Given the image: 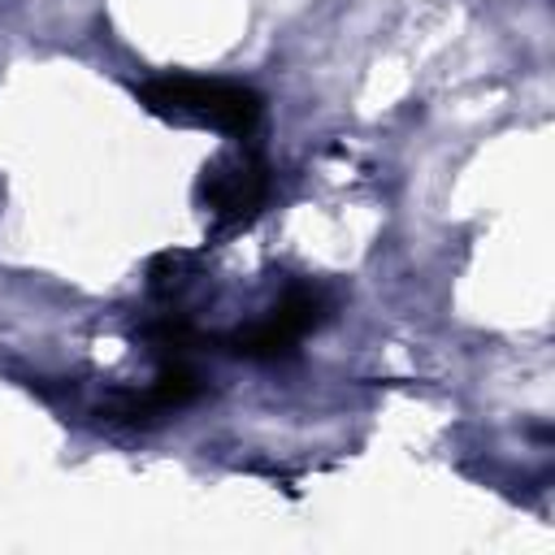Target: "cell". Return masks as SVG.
I'll use <instances>...</instances> for the list:
<instances>
[{"label":"cell","mask_w":555,"mask_h":555,"mask_svg":"<svg viewBox=\"0 0 555 555\" xmlns=\"http://www.w3.org/2000/svg\"><path fill=\"white\" fill-rule=\"evenodd\" d=\"M139 100L156 117L212 126V130H225L234 139H251V130L264 117L260 91H251L243 82H225V78H195V74H160V78H147L139 87Z\"/></svg>","instance_id":"obj_1"},{"label":"cell","mask_w":555,"mask_h":555,"mask_svg":"<svg viewBox=\"0 0 555 555\" xmlns=\"http://www.w3.org/2000/svg\"><path fill=\"white\" fill-rule=\"evenodd\" d=\"M269 191H273V173L256 147H234L212 165H204L199 173V204L225 225H247L264 208Z\"/></svg>","instance_id":"obj_2"},{"label":"cell","mask_w":555,"mask_h":555,"mask_svg":"<svg viewBox=\"0 0 555 555\" xmlns=\"http://www.w3.org/2000/svg\"><path fill=\"white\" fill-rule=\"evenodd\" d=\"M325 312H330V299L321 286H291L256 325L234 330L221 343L225 351L247 356V360H278V356H291L295 343L325 321Z\"/></svg>","instance_id":"obj_3"},{"label":"cell","mask_w":555,"mask_h":555,"mask_svg":"<svg viewBox=\"0 0 555 555\" xmlns=\"http://www.w3.org/2000/svg\"><path fill=\"white\" fill-rule=\"evenodd\" d=\"M199 390H204V382H199V373L186 364V356H173V360H165V369L156 373V382L147 386V390H121L113 403H104L100 412L108 416V421H121V425H147V421H156V416H165V412H178V408H186V403H195L199 399Z\"/></svg>","instance_id":"obj_4"},{"label":"cell","mask_w":555,"mask_h":555,"mask_svg":"<svg viewBox=\"0 0 555 555\" xmlns=\"http://www.w3.org/2000/svg\"><path fill=\"white\" fill-rule=\"evenodd\" d=\"M169 264H173V273H178V269H182V264H186V256H173V251H169ZM169 282H182V278H156V282H152V286H156V291H165V286H169Z\"/></svg>","instance_id":"obj_5"}]
</instances>
